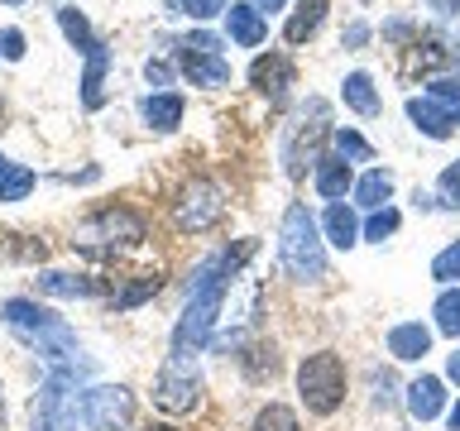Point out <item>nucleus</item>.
Returning a JSON list of instances; mask_svg holds the SVG:
<instances>
[{"instance_id": "obj_1", "label": "nucleus", "mask_w": 460, "mask_h": 431, "mask_svg": "<svg viewBox=\"0 0 460 431\" xmlns=\"http://www.w3.org/2000/svg\"><path fill=\"white\" fill-rule=\"evenodd\" d=\"M250 254H254V244L240 240L235 250L211 254L207 264L197 268V278H192V302H187L182 321H178V330H172V355H197L201 345L211 340V326H216V312H221V297H226L230 278H235V268H240Z\"/></svg>"}, {"instance_id": "obj_2", "label": "nucleus", "mask_w": 460, "mask_h": 431, "mask_svg": "<svg viewBox=\"0 0 460 431\" xmlns=\"http://www.w3.org/2000/svg\"><path fill=\"white\" fill-rule=\"evenodd\" d=\"M0 316H5V326L14 330V336H24L43 359H53V365H63V369H82L77 336H72V326L63 321V316L43 312L39 302H29V297H10L5 307H0Z\"/></svg>"}, {"instance_id": "obj_3", "label": "nucleus", "mask_w": 460, "mask_h": 431, "mask_svg": "<svg viewBox=\"0 0 460 431\" xmlns=\"http://www.w3.org/2000/svg\"><path fill=\"white\" fill-rule=\"evenodd\" d=\"M279 259L288 268V278L297 283H322L326 278V244H322V230H316L312 211L293 201L283 211V230H279Z\"/></svg>"}, {"instance_id": "obj_4", "label": "nucleus", "mask_w": 460, "mask_h": 431, "mask_svg": "<svg viewBox=\"0 0 460 431\" xmlns=\"http://www.w3.org/2000/svg\"><path fill=\"white\" fill-rule=\"evenodd\" d=\"M297 393H302V402H307V412H316V417L336 412L341 402H345V365H341V355L316 350V355L302 359Z\"/></svg>"}, {"instance_id": "obj_5", "label": "nucleus", "mask_w": 460, "mask_h": 431, "mask_svg": "<svg viewBox=\"0 0 460 431\" xmlns=\"http://www.w3.org/2000/svg\"><path fill=\"white\" fill-rule=\"evenodd\" d=\"M82 422L92 431H125L135 422V393L125 383H96L82 393Z\"/></svg>"}, {"instance_id": "obj_6", "label": "nucleus", "mask_w": 460, "mask_h": 431, "mask_svg": "<svg viewBox=\"0 0 460 431\" xmlns=\"http://www.w3.org/2000/svg\"><path fill=\"white\" fill-rule=\"evenodd\" d=\"M221 216H226V197L207 178H192L178 192V201H172V221H178V230H192V235L197 230H211Z\"/></svg>"}, {"instance_id": "obj_7", "label": "nucleus", "mask_w": 460, "mask_h": 431, "mask_svg": "<svg viewBox=\"0 0 460 431\" xmlns=\"http://www.w3.org/2000/svg\"><path fill=\"white\" fill-rule=\"evenodd\" d=\"M201 398V379L192 369L187 355H168V365L158 369V383H154V402L164 412H192Z\"/></svg>"}, {"instance_id": "obj_8", "label": "nucleus", "mask_w": 460, "mask_h": 431, "mask_svg": "<svg viewBox=\"0 0 460 431\" xmlns=\"http://www.w3.org/2000/svg\"><path fill=\"white\" fill-rule=\"evenodd\" d=\"M86 240H111V244H139L144 240V221L135 211H125V207H106V211H96L92 216V225L82 230Z\"/></svg>"}, {"instance_id": "obj_9", "label": "nucleus", "mask_w": 460, "mask_h": 431, "mask_svg": "<svg viewBox=\"0 0 460 431\" xmlns=\"http://www.w3.org/2000/svg\"><path fill=\"white\" fill-rule=\"evenodd\" d=\"M250 82H254L264 96H283L288 86H293V63H288L283 53L254 57V63H250Z\"/></svg>"}, {"instance_id": "obj_10", "label": "nucleus", "mask_w": 460, "mask_h": 431, "mask_svg": "<svg viewBox=\"0 0 460 431\" xmlns=\"http://www.w3.org/2000/svg\"><path fill=\"white\" fill-rule=\"evenodd\" d=\"M178 63H182L187 77H192V86H226L230 82V63L221 53H187V48H178Z\"/></svg>"}, {"instance_id": "obj_11", "label": "nucleus", "mask_w": 460, "mask_h": 431, "mask_svg": "<svg viewBox=\"0 0 460 431\" xmlns=\"http://www.w3.org/2000/svg\"><path fill=\"white\" fill-rule=\"evenodd\" d=\"M106 67H111V48L106 43H92V53H86V72H82V106L96 110L101 101H106Z\"/></svg>"}, {"instance_id": "obj_12", "label": "nucleus", "mask_w": 460, "mask_h": 431, "mask_svg": "<svg viewBox=\"0 0 460 431\" xmlns=\"http://www.w3.org/2000/svg\"><path fill=\"white\" fill-rule=\"evenodd\" d=\"M446 408V388L441 379H431V374H422V379H412L408 383V412L417 417V422H431Z\"/></svg>"}, {"instance_id": "obj_13", "label": "nucleus", "mask_w": 460, "mask_h": 431, "mask_svg": "<svg viewBox=\"0 0 460 431\" xmlns=\"http://www.w3.org/2000/svg\"><path fill=\"white\" fill-rule=\"evenodd\" d=\"M408 120L422 129V135H431V139H451V129H456V120L431 96H412L408 101Z\"/></svg>"}, {"instance_id": "obj_14", "label": "nucleus", "mask_w": 460, "mask_h": 431, "mask_svg": "<svg viewBox=\"0 0 460 431\" xmlns=\"http://www.w3.org/2000/svg\"><path fill=\"white\" fill-rule=\"evenodd\" d=\"M431 350V330L422 321H402L388 330V355L394 359H422Z\"/></svg>"}, {"instance_id": "obj_15", "label": "nucleus", "mask_w": 460, "mask_h": 431, "mask_svg": "<svg viewBox=\"0 0 460 431\" xmlns=\"http://www.w3.org/2000/svg\"><path fill=\"white\" fill-rule=\"evenodd\" d=\"M226 20H230V39H235L240 48H259V43H264V34H269L264 14H259L254 5H230Z\"/></svg>"}, {"instance_id": "obj_16", "label": "nucleus", "mask_w": 460, "mask_h": 431, "mask_svg": "<svg viewBox=\"0 0 460 431\" xmlns=\"http://www.w3.org/2000/svg\"><path fill=\"white\" fill-rule=\"evenodd\" d=\"M39 287L49 297H96L101 283L96 278H82V273H43Z\"/></svg>"}, {"instance_id": "obj_17", "label": "nucleus", "mask_w": 460, "mask_h": 431, "mask_svg": "<svg viewBox=\"0 0 460 431\" xmlns=\"http://www.w3.org/2000/svg\"><path fill=\"white\" fill-rule=\"evenodd\" d=\"M322 14H326V0H302V5L293 10V20L283 24V39L288 43H307L316 34V24H322Z\"/></svg>"}, {"instance_id": "obj_18", "label": "nucleus", "mask_w": 460, "mask_h": 431, "mask_svg": "<svg viewBox=\"0 0 460 431\" xmlns=\"http://www.w3.org/2000/svg\"><path fill=\"white\" fill-rule=\"evenodd\" d=\"M316 192L341 201L350 192V163H345V158H322V163H316Z\"/></svg>"}, {"instance_id": "obj_19", "label": "nucleus", "mask_w": 460, "mask_h": 431, "mask_svg": "<svg viewBox=\"0 0 460 431\" xmlns=\"http://www.w3.org/2000/svg\"><path fill=\"white\" fill-rule=\"evenodd\" d=\"M326 240L336 244V250H350V244L359 240L355 211H350V207H341V201H331V211H326Z\"/></svg>"}, {"instance_id": "obj_20", "label": "nucleus", "mask_w": 460, "mask_h": 431, "mask_svg": "<svg viewBox=\"0 0 460 431\" xmlns=\"http://www.w3.org/2000/svg\"><path fill=\"white\" fill-rule=\"evenodd\" d=\"M388 197H394V178H388L384 168H374V172H365V178L355 182V201H359V207H369V211H384Z\"/></svg>"}, {"instance_id": "obj_21", "label": "nucleus", "mask_w": 460, "mask_h": 431, "mask_svg": "<svg viewBox=\"0 0 460 431\" xmlns=\"http://www.w3.org/2000/svg\"><path fill=\"white\" fill-rule=\"evenodd\" d=\"M144 120H149L154 129H178V120H182V96H172V92L149 96V101H144Z\"/></svg>"}, {"instance_id": "obj_22", "label": "nucleus", "mask_w": 460, "mask_h": 431, "mask_svg": "<svg viewBox=\"0 0 460 431\" xmlns=\"http://www.w3.org/2000/svg\"><path fill=\"white\" fill-rule=\"evenodd\" d=\"M341 96H345V106L359 110V115H374V110H379V96H374V82L365 77V72H350V77H345V86H341Z\"/></svg>"}, {"instance_id": "obj_23", "label": "nucleus", "mask_w": 460, "mask_h": 431, "mask_svg": "<svg viewBox=\"0 0 460 431\" xmlns=\"http://www.w3.org/2000/svg\"><path fill=\"white\" fill-rule=\"evenodd\" d=\"M58 24H63V34H67V43L72 48H82V53H92V24H86V14L77 10V5H63L58 10Z\"/></svg>"}, {"instance_id": "obj_24", "label": "nucleus", "mask_w": 460, "mask_h": 431, "mask_svg": "<svg viewBox=\"0 0 460 431\" xmlns=\"http://www.w3.org/2000/svg\"><path fill=\"white\" fill-rule=\"evenodd\" d=\"M158 287H164V278H158V273H139L135 283H129V287H120V293L111 297V307H115V312H129V307H139L144 297H154Z\"/></svg>"}, {"instance_id": "obj_25", "label": "nucleus", "mask_w": 460, "mask_h": 431, "mask_svg": "<svg viewBox=\"0 0 460 431\" xmlns=\"http://www.w3.org/2000/svg\"><path fill=\"white\" fill-rule=\"evenodd\" d=\"M431 101H437V106L451 115V120L460 125V72H446V77H437L431 82V92H427Z\"/></svg>"}, {"instance_id": "obj_26", "label": "nucleus", "mask_w": 460, "mask_h": 431, "mask_svg": "<svg viewBox=\"0 0 460 431\" xmlns=\"http://www.w3.org/2000/svg\"><path fill=\"white\" fill-rule=\"evenodd\" d=\"M437 330L441 336H460V287H446L437 297Z\"/></svg>"}, {"instance_id": "obj_27", "label": "nucleus", "mask_w": 460, "mask_h": 431, "mask_svg": "<svg viewBox=\"0 0 460 431\" xmlns=\"http://www.w3.org/2000/svg\"><path fill=\"white\" fill-rule=\"evenodd\" d=\"M254 431H302V427H297V412H293V408L269 402V408L254 417Z\"/></svg>"}, {"instance_id": "obj_28", "label": "nucleus", "mask_w": 460, "mask_h": 431, "mask_svg": "<svg viewBox=\"0 0 460 431\" xmlns=\"http://www.w3.org/2000/svg\"><path fill=\"white\" fill-rule=\"evenodd\" d=\"M316 139H322V125H307V129H297L293 144H288V172L297 178V163H302V149H307V158H316ZM322 163V158H316Z\"/></svg>"}, {"instance_id": "obj_29", "label": "nucleus", "mask_w": 460, "mask_h": 431, "mask_svg": "<svg viewBox=\"0 0 460 431\" xmlns=\"http://www.w3.org/2000/svg\"><path fill=\"white\" fill-rule=\"evenodd\" d=\"M29 187H34V172H29V168H10L5 178H0V201H24Z\"/></svg>"}, {"instance_id": "obj_30", "label": "nucleus", "mask_w": 460, "mask_h": 431, "mask_svg": "<svg viewBox=\"0 0 460 431\" xmlns=\"http://www.w3.org/2000/svg\"><path fill=\"white\" fill-rule=\"evenodd\" d=\"M336 154L341 158H355V163H369V158H374V149L355 135V129H336Z\"/></svg>"}, {"instance_id": "obj_31", "label": "nucleus", "mask_w": 460, "mask_h": 431, "mask_svg": "<svg viewBox=\"0 0 460 431\" xmlns=\"http://www.w3.org/2000/svg\"><path fill=\"white\" fill-rule=\"evenodd\" d=\"M431 278H441V283H456V278H460V240L446 244V250L437 254V264H431Z\"/></svg>"}, {"instance_id": "obj_32", "label": "nucleus", "mask_w": 460, "mask_h": 431, "mask_svg": "<svg viewBox=\"0 0 460 431\" xmlns=\"http://www.w3.org/2000/svg\"><path fill=\"white\" fill-rule=\"evenodd\" d=\"M394 230H398V211H388V207H384V211H374V216H369L365 240H379V244H384L388 235H394Z\"/></svg>"}, {"instance_id": "obj_33", "label": "nucleus", "mask_w": 460, "mask_h": 431, "mask_svg": "<svg viewBox=\"0 0 460 431\" xmlns=\"http://www.w3.org/2000/svg\"><path fill=\"white\" fill-rule=\"evenodd\" d=\"M178 48H187V53H221V39L207 34V29H197V34L178 39Z\"/></svg>"}, {"instance_id": "obj_34", "label": "nucleus", "mask_w": 460, "mask_h": 431, "mask_svg": "<svg viewBox=\"0 0 460 431\" xmlns=\"http://www.w3.org/2000/svg\"><path fill=\"white\" fill-rule=\"evenodd\" d=\"M178 5L192 14V20H216V14H226V0H178Z\"/></svg>"}, {"instance_id": "obj_35", "label": "nucleus", "mask_w": 460, "mask_h": 431, "mask_svg": "<svg viewBox=\"0 0 460 431\" xmlns=\"http://www.w3.org/2000/svg\"><path fill=\"white\" fill-rule=\"evenodd\" d=\"M441 197H446V207H460V163L441 172Z\"/></svg>"}, {"instance_id": "obj_36", "label": "nucleus", "mask_w": 460, "mask_h": 431, "mask_svg": "<svg viewBox=\"0 0 460 431\" xmlns=\"http://www.w3.org/2000/svg\"><path fill=\"white\" fill-rule=\"evenodd\" d=\"M446 63V53L437 48V43H417V53H412V67H441Z\"/></svg>"}, {"instance_id": "obj_37", "label": "nucleus", "mask_w": 460, "mask_h": 431, "mask_svg": "<svg viewBox=\"0 0 460 431\" xmlns=\"http://www.w3.org/2000/svg\"><path fill=\"white\" fill-rule=\"evenodd\" d=\"M0 53H5L10 63H20V57H24V34H20V29H5V34H0Z\"/></svg>"}, {"instance_id": "obj_38", "label": "nucleus", "mask_w": 460, "mask_h": 431, "mask_svg": "<svg viewBox=\"0 0 460 431\" xmlns=\"http://www.w3.org/2000/svg\"><path fill=\"white\" fill-rule=\"evenodd\" d=\"M144 72H149V82H158V86L172 82V67L168 63H154V57H149V67H144Z\"/></svg>"}, {"instance_id": "obj_39", "label": "nucleus", "mask_w": 460, "mask_h": 431, "mask_svg": "<svg viewBox=\"0 0 460 431\" xmlns=\"http://www.w3.org/2000/svg\"><path fill=\"white\" fill-rule=\"evenodd\" d=\"M365 39H369V24H350V29H345V43H350V48H359Z\"/></svg>"}, {"instance_id": "obj_40", "label": "nucleus", "mask_w": 460, "mask_h": 431, "mask_svg": "<svg viewBox=\"0 0 460 431\" xmlns=\"http://www.w3.org/2000/svg\"><path fill=\"white\" fill-rule=\"evenodd\" d=\"M431 10H441V14H460V0H431Z\"/></svg>"}, {"instance_id": "obj_41", "label": "nucleus", "mask_w": 460, "mask_h": 431, "mask_svg": "<svg viewBox=\"0 0 460 431\" xmlns=\"http://www.w3.org/2000/svg\"><path fill=\"white\" fill-rule=\"evenodd\" d=\"M446 374H451V379H456V383H460V350H456V355H451V359H446Z\"/></svg>"}, {"instance_id": "obj_42", "label": "nucleus", "mask_w": 460, "mask_h": 431, "mask_svg": "<svg viewBox=\"0 0 460 431\" xmlns=\"http://www.w3.org/2000/svg\"><path fill=\"white\" fill-rule=\"evenodd\" d=\"M279 5H283V0H254V10H259V14H264V10H279Z\"/></svg>"}, {"instance_id": "obj_43", "label": "nucleus", "mask_w": 460, "mask_h": 431, "mask_svg": "<svg viewBox=\"0 0 460 431\" xmlns=\"http://www.w3.org/2000/svg\"><path fill=\"white\" fill-rule=\"evenodd\" d=\"M144 431H178V427H168V422H149Z\"/></svg>"}, {"instance_id": "obj_44", "label": "nucleus", "mask_w": 460, "mask_h": 431, "mask_svg": "<svg viewBox=\"0 0 460 431\" xmlns=\"http://www.w3.org/2000/svg\"><path fill=\"white\" fill-rule=\"evenodd\" d=\"M10 168H14V163H10V158H5V154H0V178H5V172H10Z\"/></svg>"}, {"instance_id": "obj_45", "label": "nucleus", "mask_w": 460, "mask_h": 431, "mask_svg": "<svg viewBox=\"0 0 460 431\" xmlns=\"http://www.w3.org/2000/svg\"><path fill=\"white\" fill-rule=\"evenodd\" d=\"M451 431H460V408L451 412Z\"/></svg>"}, {"instance_id": "obj_46", "label": "nucleus", "mask_w": 460, "mask_h": 431, "mask_svg": "<svg viewBox=\"0 0 460 431\" xmlns=\"http://www.w3.org/2000/svg\"><path fill=\"white\" fill-rule=\"evenodd\" d=\"M5 5H24V0H5Z\"/></svg>"}, {"instance_id": "obj_47", "label": "nucleus", "mask_w": 460, "mask_h": 431, "mask_svg": "<svg viewBox=\"0 0 460 431\" xmlns=\"http://www.w3.org/2000/svg\"><path fill=\"white\" fill-rule=\"evenodd\" d=\"M34 431H49V427H39V422H34Z\"/></svg>"}]
</instances>
